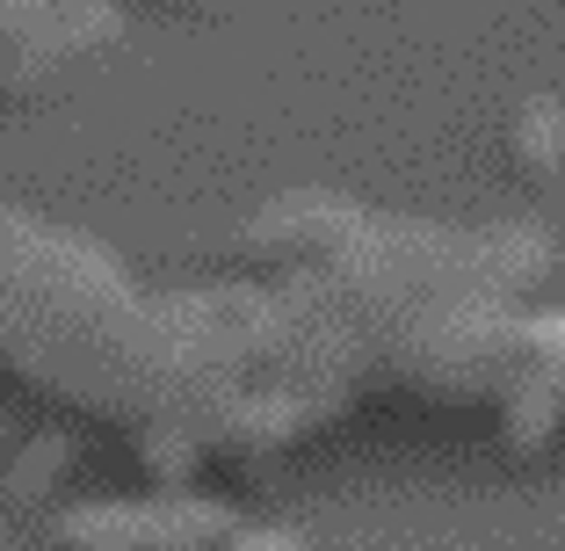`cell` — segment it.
Returning <instances> with one entry per match:
<instances>
[{"mask_svg":"<svg viewBox=\"0 0 565 551\" xmlns=\"http://www.w3.org/2000/svg\"><path fill=\"white\" fill-rule=\"evenodd\" d=\"M117 36V0H0V95H44L73 59Z\"/></svg>","mask_w":565,"mask_h":551,"instance_id":"6da1fadb","label":"cell"},{"mask_svg":"<svg viewBox=\"0 0 565 551\" xmlns=\"http://www.w3.org/2000/svg\"><path fill=\"white\" fill-rule=\"evenodd\" d=\"M239 530L233 508L217 501H87L51 522V551H225Z\"/></svg>","mask_w":565,"mask_h":551,"instance_id":"7a4b0ae2","label":"cell"},{"mask_svg":"<svg viewBox=\"0 0 565 551\" xmlns=\"http://www.w3.org/2000/svg\"><path fill=\"white\" fill-rule=\"evenodd\" d=\"M500 152H508V168L522 182H551L565 174V102L551 95H522L500 124Z\"/></svg>","mask_w":565,"mask_h":551,"instance_id":"3957f363","label":"cell"},{"mask_svg":"<svg viewBox=\"0 0 565 551\" xmlns=\"http://www.w3.org/2000/svg\"><path fill=\"white\" fill-rule=\"evenodd\" d=\"M66 465H73V435L66 428H44V435H30L15 457H8V471H0V501L8 508H30V501H44L51 486L66 479Z\"/></svg>","mask_w":565,"mask_h":551,"instance_id":"277c9868","label":"cell"},{"mask_svg":"<svg viewBox=\"0 0 565 551\" xmlns=\"http://www.w3.org/2000/svg\"><path fill=\"white\" fill-rule=\"evenodd\" d=\"M131 451H138V465H146V479L189 486V479H196V465H203V435L189 428V421H146Z\"/></svg>","mask_w":565,"mask_h":551,"instance_id":"5b68a950","label":"cell"},{"mask_svg":"<svg viewBox=\"0 0 565 551\" xmlns=\"http://www.w3.org/2000/svg\"><path fill=\"white\" fill-rule=\"evenodd\" d=\"M225 551H305V530H282V522H239Z\"/></svg>","mask_w":565,"mask_h":551,"instance_id":"8992f818","label":"cell"},{"mask_svg":"<svg viewBox=\"0 0 565 551\" xmlns=\"http://www.w3.org/2000/svg\"><path fill=\"white\" fill-rule=\"evenodd\" d=\"M152 8H182V15H217V8H233V0H152Z\"/></svg>","mask_w":565,"mask_h":551,"instance_id":"52a82bcc","label":"cell"},{"mask_svg":"<svg viewBox=\"0 0 565 551\" xmlns=\"http://www.w3.org/2000/svg\"><path fill=\"white\" fill-rule=\"evenodd\" d=\"M0 451H8V421H0Z\"/></svg>","mask_w":565,"mask_h":551,"instance_id":"ba28073f","label":"cell"}]
</instances>
